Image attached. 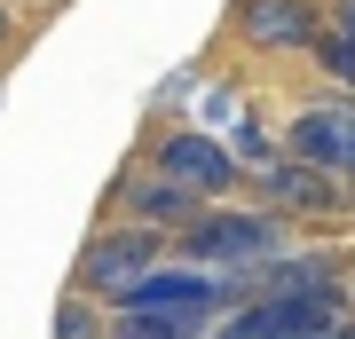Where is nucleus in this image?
Instances as JSON below:
<instances>
[{"label":"nucleus","instance_id":"8","mask_svg":"<svg viewBox=\"0 0 355 339\" xmlns=\"http://www.w3.org/2000/svg\"><path fill=\"white\" fill-rule=\"evenodd\" d=\"M253 284H261V300H308V292H347V268H340V252H284Z\"/></svg>","mask_w":355,"mask_h":339},{"label":"nucleus","instance_id":"9","mask_svg":"<svg viewBox=\"0 0 355 339\" xmlns=\"http://www.w3.org/2000/svg\"><path fill=\"white\" fill-rule=\"evenodd\" d=\"M229 158H237V166H253V174H268V166L284 158V142L261 126V111H237V119H229Z\"/></svg>","mask_w":355,"mask_h":339},{"label":"nucleus","instance_id":"11","mask_svg":"<svg viewBox=\"0 0 355 339\" xmlns=\"http://www.w3.org/2000/svg\"><path fill=\"white\" fill-rule=\"evenodd\" d=\"M331 32H340V40H355V0H331Z\"/></svg>","mask_w":355,"mask_h":339},{"label":"nucleus","instance_id":"12","mask_svg":"<svg viewBox=\"0 0 355 339\" xmlns=\"http://www.w3.org/2000/svg\"><path fill=\"white\" fill-rule=\"evenodd\" d=\"M0 32H8V16H0Z\"/></svg>","mask_w":355,"mask_h":339},{"label":"nucleus","instance_id":"3","mask_svg":"<svg viewBox=\"0 0 355 339\" xmlns=\"http://www.w3.org/2000/svg\"><path fill=\"white\" fill-rule=\"evenodd\" d=\"M284 158H300V166H316V174L355 189V95L300 103V111L284 119Z\"/></svg>","mask_w":355,"mask_h":339},{"label":"nucleus","instance_id":"4","mask_svg":"<svg viewBox=\"0 0 355 339\" xmlns=\"http://www.w3.org/2000/svg\"><path fill=\"white\" fill-rule=\"evenodd\" d=\"M150 174L182 182V189H198L205 205H221V189H237L245 166L229 158V142H221V134H205V126H166V134L150 142Z\"/></svg>","mask_w":355,"mask_h":339},{"label":"nucleus","instance_id":"6","mask_svg":"<svg viewBox=\"0 0 355 339\" xmlns=\"http://www.w3.org/2000/svg\"><path fill=\"white\" fill-rule=\"evenodd\" d=\"M253 182H261V205H268L277 221H292V214H300V221H331V214L355 205L347 182H331V174H316V166H300V158H277V166L253 174Z\"/></svg>","mask_w":355,"mask_h":339},{"label":"nucleus","instance_id":"2","mask_svg":"<svg viewBox=\"0 0 355 339\" xmlns=\"http://www.w3.org/2000/svg\"><path fill=\"white\" fill-rule=\"evenodd\" d=\"M150 268H166V237H158V229H135V221L127 229H95L87 252H79V292L119 308Z\"/></svg>","mask_w":355,"mask_h":339},{"label":"nucleus","instance_id":"7","mask_svg":"<svg viewBox=\"0 0 355 339\" xmlns=\"http://www.w3.org/2000/svg\"><path fill=\"white\" fill-rule=\"evenodd\" d=\"M119 198H127L135 229H158V237H182V229L205 214V198H198V189L166 182V174H127V182H119Z\"/></svg>","mask_w":355,"mask_h":339},{"label":"nucleus","instance_id":"1","mask_svg":"<svg viewBox=\"0 0 355 339\" xmlns=\"http://www.w3.org/2000/svg\"><path fill=\"white\" fill-rule=\"evenodd\" d=\"M284 221L268 205H205V214L174 237V261L205 268V277H261L268 261H284Z\"/></svg>","mask_w":355,"mask_h":339},{"label":"nucleus","instance_id":"5","mask_svg":"<svg viewBox=\"0 0 355 339\" xmlns=\"http://www.w3.org/2000/svg\"><path fill=\"white\" fill-rule=\"evenodd\" d=\"M324 32H331L324 0H237V40L261 55H316Z\"/></svg>","mask_w":355,"mask_h":339},{"label":"nucleus","instance_id":"10","mask_svg":"<svg viewBox=\"0 0 355 339\" xmlns=\"http://www.w3.org/2000/svg\"><path fill=\"white\" fill-rule=\"evenodd\" d=\"M55 339H95V300H87V292H71V300H64V315H55Z\"/></svg>","mask_w":355,"mask_h":339}]
</instances>
